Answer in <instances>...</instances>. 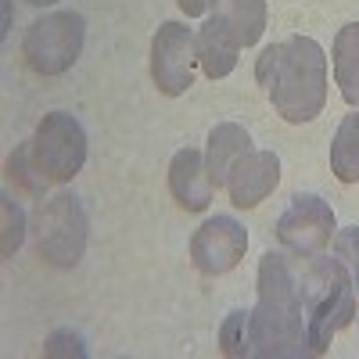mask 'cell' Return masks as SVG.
Listing matches in <instances>:
<instances>
[{"label": "cell", "mask_w": 359, "mask_h": 359, "mask_svg": "<svg viewBox=\"0 0 359 359\" xmlns=\"http://www.w3.org/2000/svg\"><path fill=\"white\" fill-rule=\"evenodd\" d=\"M36 233H40V255L50 266H76L86 248V212L76 194H57L36 212Z\"/></svg>", "instance_id": "6"}, {"label": "cell", "mask_w": 359, "mask_h": 359, "mask_svg": "<svg viewBox=\"0 0 359 359\" xmlns=\"http://www.w3.org/2000/svg\"><path fill=\"white\" fill-rule=\"evenodd\" d=\"M334 79L341 86L345 104L359 108V22H348L334 36Z\"/></svg>", "instance_id": "15"}, {"label": "cell", "mask_w": 359, "mask_h": 359, "mask_svg": "<svg viewBox=\"0 0 359 359\" xmlns=\"http://www.w3.org/2000/svg\"><path fill=\"white\" fill-rule=\"evenodd\" d=\"M198 72V36L184 22H162L151 40V79L158 94L180 97L194 86Z\"/></svg>", "instance_id": "8"}, {"label": "cell", "mask_w": 359, "mask_h": 359, "mask_svg": "<svg viewBox=\"0 0 359 359\" xmlns=\"http://www.w3.org/2000/svg\"><path fill=\"white\" fill-rule=\"evenodd\" d=\"M334 255L348 266L355 294H359V226H345V230L334 233Z\"/></svg>", "instance_id": "18"}, {"label": "cell", "mask_w": 359, "mask_h": 359, "mask_svg": "<svg viewBox=\"0 0 359 359\" xmlns=\"http://www.w3.org/2000/svg\"><path fill=\"white\" fill-rule=\"evenodd\" d=\"M255 79L284 123H313L327 101V54L309 36H287L259 54Z\"/></svg>", "instance_id": "2"}, {"label": "cell", "mask_w": 359, "mask_h": 359, "mask_svg": "<svg viewBox=\"0 0 359 359\" xmlns=\"http://www.w3.org/2000/svg\"><path fill=\"white\" fill-rule=\"evenodd\" d=\"M29 162L47 184H69L86 162V133L69 111H50L29 140Z\"/></svg>", "instance_id": "4"}, {"label": "cell", "mask_w": 359, "mask_h": 359, "mask_svg": "<svg viewBox=\"0 0 359 359\" xmlns=\"http://www.w3.org/2000/svg\"><path fill=\"white\" fill-rule=\"evenodd\" d=\"M298 280H302V294H306L309 348H313V355H320V352H327V345H331V338L341 327H348L355 320L359 294H355L348 266L338 255L334 259H327V255L306 259Z\"/></svg>", "instance_id": "3"}, {"label": "cell", "mask_w": 359, "mask_h": 359, "mask_svg": "<svg viewBox=\"0 0 359 359\" xmlns=\"http://www.w3.org/2000/svg\"><path fill=\"white\" fill-rule=\"evenodd\" d=\"M248 334L252 355L262 359L313 355L302 280L284 252H266L259 262V302L248 316Z\"/></svg>", "instance_id": "1"}, {"label": "cell", "mask_w": 359, "mask_h": 359, "mask_svg": "<svg viewBox=\"0 0 359 359\" xmlns=\"http://www.w3.org/2000/svg\"><path fill=\"white\" fill-rule=\"evenodd\" d=\"M252 151V137L245 126L237 123H219L212 133H208V147H205V172L212 187H226L230 169L241 162Z\"/></svg>", "instance_id": "12"}, {"label": "cell", "mask_w": 359, "mask_h": 359, "mask_svg": "<svg viewBox=\"0 0 359 359\" xmlns=\"http://www.w3.org/2000/svg\"><path fill=\"white\" fill-rule=\"evenodd\" d=\"M176 4H180V11H184L187 18H198V15L208 11V4H212V0H176Z\"/></svg>", "instance_id": "21"}, {"label": "cell", "mask_w": 359, "mask_h": 359, "mask_svg": "<svg viewBox=\"0 0 359 359\" xmlns=\"http://www.w3.org/2000/svg\"><path fill=\"white\" fill-rule=\"evenodd\" d=\"M43 352H47V355H79V359L86 355L79 334H72V331H57V334H50L47 345H43Z\"/></svg>", "instance_id": "20"}, {"label": "cell", "mask_w": 359, "mask_h": 359, "mask_svg": "<svg viewBox=\"0 0 359 359\" xmlns=\"http://www.w3.org/2000/svg\"><path fill=\"white\" fill-rule=\"evenodd\" d=\"M22 237H25V219H22V208L4 198V255H15L18 245H22Z\"/></svg>", "instance_id": "19"}, {"label": "cell", "mask_w": 359, "mask_h": 359, "mask_svg": "<svg viewBox=\"0 0 359 359\" xmlns=\"http://www.w3.org/2000/svg\"><path fill=\"white\" fill-rule=\"evenodd\" d=\"M280 184V158L273 151H248L226 176L233 208H255Z\"/></svg>", "instance_id": "10"}, {"label": "cell", "mask_w": 359, "mask_h": 359, "mask_svg": "<svg viewBox=\"0 0 359 359\" xmlns=\"http://www.w3.org/2000/svg\"><path fill=\"white\" fill-rule=\"evenodd\" d=\"M212 15L233 33L241 47H255L266 33V0H212Z\"/></svg>", "instance_id": "14"}, {"label": "cell", "mask_w": 359, "mask_h": 359, "mask_svg": "<svg viewBox=\"0 0 359 359\" xmlns=\"http://www.w3.org/2000/svg\"><path fill=\"white\" fill-rule=\"evenodd\" d=\"M334 208L316 194H294L287 212L277 219V241L294 259H313L323 255L334 241Z\"/></svg>", "instance_id": "7"}, {"label": "cell", "mask_w": 359, "mask_h": 359, "mask_svg": "<svg viewBox=\"0 0 359 359\" xmlns=\"http://www.w3.org/2000/svg\"><path fill=\"white\" fill-rule=\"evenodd\" d=\"M169 191L176 198L180 208L187 212H205L208 201H212V184H208V172H205V155L198 147H184L176 151L169 162Z\"/></svg>", "instance_id": "11"}, {"label": "cell", "mask_w": 359, "mask_h": 359, "mask_svg": "<svg viewBox=\"0 0 359 359\" xmlns=\"http://www.w3.org/2000/svg\"><path fill=\"white\" fill-rule=\"evenodd\" d=\"M245 248H248L245 226L230 216H212L191 237V262L205 277H219V273H230L245 259Z\"/></svg>", "instance_id": "9"}, {"label": "cell", "mask_w": 359, "mask_h": 359, "mask_svg": "<svg viewBox=\"0 0 359 359\" xmlns=\"http://www.w3.org/2000/svg\"><path fill=\"white\" fill-rule=\"evenodd\" d=\"M237 50H241V43L233 40V33L216 18L208 15V22L198 29V65L208 79H223L233 72L237 65Z\"/></svg>", "instance_id": "13"}, {"label": "cell", "mask_w": 359, "mask_h": 359, "mask_svg": "<svg viewBox=\"0 0 359 359\" xmlns=\"http://www.w3.org/2000/svg\"><path fill=\"white\" fill-rule=\"evenodd\" d=\"M25 4H33V8H50V4H57V0H25Z\"/></svg>", "instance_id": "22"}, {"label": "cell", "mask_w": 359, "mask_h": 359, "mask_svg": "<svg viewBox=\"0 0 359 359\" xmlns=\"http://www.w3.org/2000/svg\"><path fill=\"white\" fill-rule=\"evenodd\" d=\"M83 40H86V25L83 15L76 11H50L43 18H36L25 29L22 40V54L33 72L40 76H62L69 72L79 54H83Z\"/></svg>", "instance_id": "5"}, {"label": "cell", "mask_w": 359, "mask_h": 359, "mask_svg": "<svg viewBox=\"0 0 359 359\" xmlns=\"http://www.w3.org/2000/svg\"><path fill=\"white\" fill-rule=\"evenodd\" d=\"M331 169L341 184H359V108L345 115L331 140Z\"/></svg>", "instance_id": "16"}, {"label": "cell", "mask_w": 359, "mask_h": 359, "mask_svg": "<svg viewBox=\"0 0 359 359\" xmlns=\"http://www.w3.org/2000/svg\"><path fill=\"white\" fill-rule=\"evenodd\" d=\"M248 316L245 309H233L223 327H219V348L230 355V359H241V355H252V334H248Z\"/></svg>", "instance_id": "17"}]
</instances>
